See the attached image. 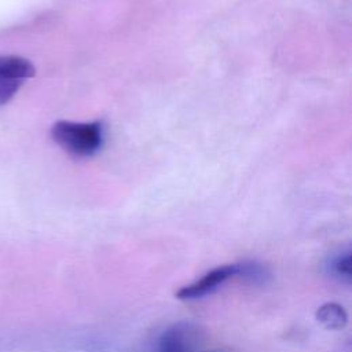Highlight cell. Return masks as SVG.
<instances>
[{
  "label": "cell",
  "instance_id": "7",
  "mask_svg": "<svg viewBox=\"0 0 352 352\" xmlns=\"http://www.w3.org/2000/svg\"><path fill=\"white\" fill-rule=\"evenodd\" d=\"M331 276L349 285L352 280V256L351 252H342L333 256L327 264Z\"/></svg>",
  "mask_w": 352,
  "mask_h": 352
},
{
  "label": "cell",
  "instance_id": "5",
  "mask_svg": "<svg viewBox=\"0 0 352 352\" xmlns=\"http://www.w3.org/2000/svg\"><path fill=\"white\" fill-rule=\"evenodd\" d=\"M238 279L254 285V286H263L267 285L271 279L270 270L257 261H242L236 263V276Z\"/></svg>",
  "mask_w": 352,
  "mask_h": 352
},
{
  "label": "cell",
  "instance_id": "1",
  "mask_svg": "<svg viewBox=\"0 0 352 352\" xmlns=\"http://www.w3.org/2000/svg\"><path fill=\"white\" fill-rule=\"evenodd\" d=\"M51 133L60 147L76 155H91L102 144V126L99 122L59 121L52 126Z\"/></svg>",
  "mask_w": 352,
  "mask_h": 352
},
{
  "label": "cell",
  "instance_id": "6",
  "mask_svg": "<svg viewBox=\"0 0 352 352\" xmlns=\"http://www.w3.org/2000/svg\"><path fill=\"white\" fill-rule=\"evenodd\" d=\"M316 319L329 330H340L348 322V314L342 305L337 302H326L316 311Z\"/></svg>",
  "mask_w": 352,
  "mask_h": 352
},
{
  "label": "cell",
  "instance_id": "3",
  "mask_svg": "<svg viewBox=\"0 0 352 352\" xmlns=\"http://www.w3.org/2000/svg\"><path fill=\"white\" fill-rule=\"evenodd\" d=\"M235 276H236V263L224 264L210 270L198 280L180 287L175 296L179 300H186V301L198 300L214 293L219 287H221V285H224L226 282H228Z\"/></svg>",
  "mask_w": 352,
  "mask_h": 352
},
{
  "label": "cell",
  "instance_id": "2",
  "mask_svg": "<svg viewBox=\"0 0 352 352\" xmlns=\"http://www.w3.org/2000/svg\"><path fill=\"white\" fill-rule=\"evenodd\" d=\"M34 74L33 65L16 55H0V104L7 103Z\"/></svg>",
  "mask_w": 352,
  "mask_h": 352
},
{
  "label": "cell",
  "instance_id": "8",
  "mask_svg": "<svg viewBox=\"0 0 352 352\" xmlns=\"http://www.w3.org/2000/svg\"><path fill=\"white\" fill-rule=\"evenodd\" d=\"M214 352H216V351H214Z\"/></svg>",
  "mask_w": 352,
  "mask_h": 352
},
{
  "label": "cell",
  "instance_id": "4",
  "mask_svg": "<svg viewBox=\"0 0 352 352\" xmlns=\"http://www.w3.org/2000/svg\"><path fill=\"white\" fill-rule=\"evenodd\" d=\"M199 342L198 327L187 320L166 327L158 338L157 352H195Z\"/></svg>",
  "mask_w": 352,
  "mask_h": 352
}]
</instances>
